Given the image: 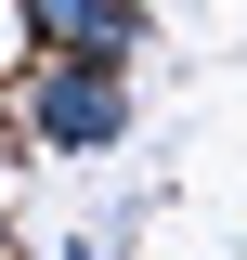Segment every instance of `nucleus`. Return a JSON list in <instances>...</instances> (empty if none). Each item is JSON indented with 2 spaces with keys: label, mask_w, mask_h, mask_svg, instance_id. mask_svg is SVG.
<instances>
[{
  "label": "nucleus",
  "mask_w": 247,
  "mask_h": 260,
  "mask_svg": "<svg viewBox=\"0 0 247 260\" xmlns=\"http://www.w3.org/2000/svg\"><path fill=\"white\" fill-rule=\"evenodd\" d=\"M13 130H26V156H117L143 130V91H130V65H26Z\"/></svg>",
  "instance_id": "obj_1"
},
{
  "label": "nucleus",
  "mask_w": 247,
  "mask_h": 260,
  "mask_svg": "<svg viewBox=\"0 0 247 260\" xmlns=\"http://www.w3.org/2000/svg\"><path fill=\"white\" fill-rule=\"evenodd\" d=\"M39 65H130L156 39V0H13Z\"/></svg>",
  "instance_id": "obj_2"
},
{
  "label": "nucleus",
  "mask_w": 247,
  "mask_h": 260,
  "mask_svg": "<svg viewBox=\"0 0 247 260\" xmlns=\"http://www.w3.org/2000/svg\"><path fill=\"white\" fill-rule=\"evenodd\" d=\"M130 234H143V195H117V208H104L91 234H65L52 260H130Z\"/></svg>",
  "instance_id": "obj_3"
},
{
  "label": "nucleus",
  "mask_w": 247,
  "mask_h": 260,
  "mask_svg": "<svg viewBox=\"0 0 247 260\" xmlns=\"http://www.w3.org/2000/svg\"><path fill=\"white\" fill-rule=\"evenodd\" d=\"M0 260H13V221H0Z\"/></svg>",
  "instance_id": "obj_4"
}]
</instances>
